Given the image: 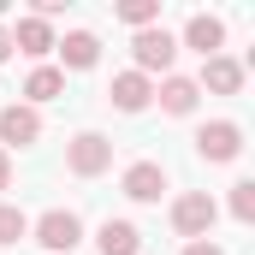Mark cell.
<instances>
[{
    "label": "cell",
    "instance_id": "cell-1",
    "mask_svg": "<svg viewBox=\"0 0 255 255\" xmlns=\"http://www.w3.org/2000/svg\"><path fill=\"white\" fill-rule=\"evenodd\" d=\"M65 166H71L77 178H101V172L113 166V142H107L101 130H77V136L65 142Z\"/></svg>",
    "mask_w": 255,
    "mask_h": 255
},
{
    "label": "cell",
    "instance_id": "cell-2",
    "mask_svg": "<svg viewBox=\"0 0 255 255\" xmlns=\"http://www.w3.org/2000/svg\"><path fill=\"white\" fill-rule=\"evenodd\" d=\"M214 220H220V208H214V196H208V190H184L178 202H172V232L190 238V244L214 232Z\"/></svg>",
    "mask_w": 255,
    "mask_h": 255
},
{
    "label": "cell",
    "instance_id": "cell-3",
    "mask_svg": "<svg viewBox=\"0 0 255 255\" xmlns=\"http://www.w3.org/2000/svg\"><path fill=\"white\" fill-rule=\"evenodd\" d=\"M30 232H36V244H42V250H54V255H71L77 244H83V220H77L71 208H48Z\"/></svg>",
    "mask_w": 255,
    "mask_h": 255
},
{
    "label": "cell",
    "instance_id": "cell-4",
    "mask_svg": "<svg viewBox=\"0 0 255 255\" xmlns=\"http://www.w3.org/2000/svg\"><path fill=\"white\" fill-rule=\"evenodd\" d=\"M196 154H202L208 166H226V160H238V154H244V130L232 125V119H214V125L196 130Z\"/></svg>",
    "mask_w": 255,
    "mask_h": 255
},
{
    "label": "cell",
    "instance_id": "cell-5",
    "mask_svg": "<svg viewBox=\"0 0 255 255\" xmlns=\"http://www.w3.org/2000/svg\"><path fill=\"white\" fill-rule=\"evenodd\" d=\"M130 54H136V71H142V77H148V71H172V60H178V36H166L160 24H154V30H136Z\"/></svg>",
    "mask_w": 255,
    "mask_h": 255
},
{
    "label": "cell",
    "instance_id": "cell-6",
    "mask_svg": "<svg viewBox=\"0 0 255 255\" xmlns=\"http://www.w3.org/2000/svg\"><path fill=\"white\" fill-rule=\"evenodd\" d=\"M36 136H42V113H36L30 101L0 107V148H30Z\"/></svg>",
    "mask_w": 255,
    "mask_h": 255
},
{
    "label": "cell",
    "instance_id": "cell-7",
    "mask_svg": "<svg viewBox=\"0 0 255 255\" xmlns=\"http://www.w3.org/2000/svg\"><path fill=\"white\" fill-rule=\"evenodd\" d=\"M125 196L130 202H160V190H166V166L160 160H136V166H125Z\"/></svg>",
    "mask_w": 255,
    "mask_h": 255
},
{
    "label": "cell",
    "instance_id": "cell-8",
    "mask_svg": "<svg viewBox=\"0 0 255 255\" xmlns=\"http://www.w3.org/2000/svg\"><path fill=\"white\" fill-rule=\"evenodd\" d=\"M196 89H208V95H238V89H244V65L226 60V54H214V60H202Z\"/></svg>",
    "mask_w": 255,
    "mask_h": 255
},
{
    "label": "cell",
    "instance_id": "cell-9",
    "mask_svg": "<svg viewBox=\"0 0 255 255\" xmlns=\"http://www.w3.org/2000/svg\"><path fill=\"white\" fill-rule=\"evenodd\" d=\"M107 101H113L119 113H142V107L154 101V83H148L142 71H119V77H113V89H107Z\"/></svg>",
    "mask_w": 255,
    "mask_h": 255
},
{
    "label": "cell",
    "instance_id": "cell-10",
    "mask_svg": "<svg viewBox=\"0 0 255 255\" xmlns=\"http://www.w3.org/2000/svg\"><path fill=\"white\" fill-rule=\"evenodd\" d=\"M12 54L48 60V54H54V24H42L36 12H30V18H18V30H12Z\"/></svg>",
    "mask_w": 255,
    "mask_h": 255
},
{
    "label": "cell",
    "instance_id": "cell-11",
    "mask_svg": "<svg viewBox=\"0 0 255 255\" xmlns=\"http://www.w3.org/2000/svg\"><path fill=\"white\" fill-rule=\"evenodd\" d=\"M220 42H226V24H220L214 12H190V24H184V48H196L202 60H214Z\"/></svg>",
    "mask_w": 255,
    "mask_h": 255
},
{
    "label": "cell",
    "instance_id": "cell-12",
    "mask_svg": "<svg viewBox=\"0 0 255 255\" xmlns=\"http://www.w3.org/2000/svg\"><path fill=\"white\" fill-rule=\"evenodd\" d=\"M95 250H101V255H136V250H142V232H136L130 220H101Z\"/></svg>",
    "mask_w": 255,
    "mask_h": 255
},
{
    "label": "cell",
    "instance_id": "cell-13",
    "mask_svg": "<svg viewBox=\"0 0 255 255\" xmlns=\"http://www.w3.org/2000/svg\"><path fill=\"white\" fill-rule=\"evenodd\" d=\"M154 95H160V107H166L172 119H184V113H196V101H202V89H196V77H166V83H160Z\"/></svg>",
    "mask_w": 255,
    "mask_h": 255
},
{
    "label": "cell",
    "instance_id": "cell-14",
    "mask_svg": "<svg viewBox=\"0 0 255 255\" xmlns=\"http://www.w3.org/2000/svg\"><path fill=\"white\" fill-rule=\"evenodd\" d=\"M54 48H60V60L71 65V71H89V65L101 60V42H95L89 30H71V36H65V42H54Z\"/></svg>",
    "mask_w": 255,
    "mask_h": 255
},
{
    "label": "cell",
    "instance_id": "cell-15",
    "mask_svg": "<svg viewBox=\"0 0 255 255\" xmlns=\"http://www.w3.org/2000/svg\"><path fill=\"white\" fill-rule=\"evenodd\" d=\"M24 95H30V107H36V101L65 95V71H60V65H36V71L24 77Z\"/></svg>",
    "mask_w": 255,
    "mask_h": 255
},
{
    "label": "cell",
    "instance_id": "cell-16",
    "mask_svg": "<svg viewBox=\"0 0 255 255\" xmlns=\"http://www.w3.org/2000/svg\"><path fill=\"white\" fill-rule=\"evenodd\" d=\"M119 18H125L130 30H154V24H160V0H125Z\"/></svg>",
    "mask_w": 255,
    "mask_h": 255
},
{
    "label": "cell",
    "instance_id": "cell-17",
    "mask_svg": "<svg viewBox=\"0 0 255 255\" xmlns=\"http://www.w3.org/2000/svg\"><path fill=\"white\" fill-rule=\"evenodd\" d=\"M232 220L238 226H255V178H238L232 184Z\"/></svg>",
    "mask_w": 255,
    "mask_h": 255
},
{
    "label": "cell",
    "instance_id": "cell-18",
    "mask_svg": "<svg viewBox=\"0 0 255 255\" xmlns=\"http://www.w3.org/2000/svg\"><path fill=\"white\" fill-rule=\"evenodd\" d=\"M18 238H30V220H24V208L0 202V244H18Z\"/></svg>",
    "mask_w": 255,
    "mask_h": 255
},
{
    "label": "cell",
    "instance_id": "cell-19",
    "mask_svg": "<svg viewBox=\"0 0 255 255\" xmlns=\"http://www.w3.org/2000/svg\"><path fill=\"white\" fill-rule=\"evenodd\" d=\"M184 255H226L220 244H208V238H196V244H184Z\"/></svg>",
    "mask_w": 255,
    "mask_h": 255
},
{
    "label": "cell",
    "instance_id": "cell-20",
    "mask_svg": "<svg viewBox=\"0 0 255 255\" xmlns=\"http://www.w3.org/2000/svg\"><path fill=\"white\" fill-rule=\"evenodd\" d=\"M6 184H12V154L0 148V190H6Z\"/></svg>",
    "mask_w": 255,
    "mask_h": 255
},
{
    "label": "cell",
    "instance_id": "cell-21",
    "mask_svg": "<svg viewBox=\"0 0 255 255\" xmlns=\"http://www.w3.org/2000/svg\"><path fill=\"white\" fill-rule=\"evenodd\" d=\"M0 60H12V30L0 24Z\"/></svg>",
    "mask_w": 255,
    "mask_h": 255
}]
</instances>
